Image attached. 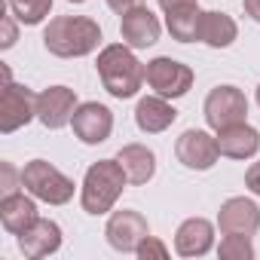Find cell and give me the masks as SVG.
Returning <instances> with one entry per match:
<instances>
[{"mask_svg":"<svg viewBox=\"0 0 260 260\" xmlns=\"http://www.w3.org/2000/svg\"><path fill=\"white\" fill-rule=\"evenodd\" d=\"M95 71L101 77V86L125 101V98H135L141 92V86L147 83L144 77V64L138 61L135 49L128 46V43H110L98 52V61H95Z\"/></svg>","mask_w":260,"mask_h":260,"instance_id":"cell-1","label":"cell"},{"mask_svg":"<svg viewBox=\"0 0 260 260\" xmlns=\"http://www.w3.org/2000/svg\"><path fill=\"white\" fill-rule=\"evenodd\" d=\"M101 28L86 16H55L43 31V46L55 58H83L101 46Z\"/></svg>","mask_w":260,"mask_h":260,"instance_id":"cell-2","label":"cell"},{"mask_svg":"<svg viewBox=\"0 0 260 260\" xmlns=\"http://www.w3.org/2000/svg\"><path fill=\"white\" fill-rule=\"evenodd\" d=\"M128 178L119 166V159H98L86 169L83 187H80V205L86 214H107L113 211L116 199L122 196Z\"/></svg>","mask_w":260,"mask_h":260,"instance_id":"cell-3","label":"cell"},{"mask_svg":"<svg viewBox=\"0 0 260 260\" xmlns=\"http://www.w3.org/2000/svg\"><path fill=\"white\" fill-rule=\"evenodd\" d=\"M22 187L37 202H46V205H68L77 190V184L46 159H31L22 169Z\"/></svg>","mask_w":260,"mask_h":260,"instance_id":"cell-4","label":"cell"},{"mask_svg":"<svg viewBox=\"0 0 260 260\" xmlns=\"http://www.w3.org/2000/svg\"><path fill=\"white\" fill-rule=\"evenodd\" d=\"M144 77H147V86L156 95L169 98V101L172 98H184L193 89V80H196L190 64H184L178 58H169V55H159V58L147 61L144 64Z\"/></svg>","mask_w":260,"mask_h":260,"instance_id":"cell-5","label":"cell"},{"mask_svg":"<svg viewBox=\"0 0 260 260\" xmlns=\"http://www.w3.org/2000/svg\"><path fill=\"white\" fill-rule=\"evenodd\" d=\"M202 113H205L208 128L220 132V128H226V125L245 122V116H248V98H245V92L239 86H214L205 95Z\"/></svg>","mask_w":260,"mask_h":260,"instance_id":"cell-6","label":"cell"},{"mask_svg":"<svg viewBox=\"0 0 260 260\" xmlns=\"http://www.w3.org/2000/svg\"><path fill=\"white\" fill-rule=\"evenodd\" d=\"M31 119H37V95L22 83L4 80V92H0V132L13 135Z\"/></svg>","mask_w":260,"mask_h":260,"instance_id":"cell-7","label":"cell"},{"mask_svg":"<svg viewBox=\"0 0 260 260\" xmlns=\"http://www.w3.org/2000/svg\"><path fill=\"white\" fill-rule=\"evenodd\" d=\"M104 236H107V245L113 251H119V254H135L138 245L150 236V223L135 208H119V211H113L107 217Z\"/></svg>","mask_w":260,"mask_h":260,"instance_id":"cell-8","label":"cell"},{"mask_svg":"<svg viewBox=\"0 0 260 260\" xmlns=\"http://www.w3.org/2000/svg\"><path fill=\"white\" fill-rule=\"evenodd\" d=\"M175 156L184 169L193 172H208L214 169V162L220 159V147H217V135L205 132V128H187V132L175 141Z\"/></svg>","mask_w":260,"mask_h":260,"instance_id":"cell-9","label":"cell"},{"mask_svg":"<svg viewBox=\"0 0 260 260\" xmlns=\"http://www.w3.org/2000/svg\"><path fill=\"white\" fill-rule=\"evenodd\" d=\"M80 101H77V92L68 89V86H49L37 95V119L52 128V132H58V128L71 125L74 113H77Z\"/></svg>","mask_w":260,"mask_h":260,"instance_id":"cell-10","label":"cell"},{"mask_svg":"<svg viewBox=\"0 0 260 260\" xmlns=\"http://www.w3.org/2000/svg\"><path fill=\"white\" fill-rule=\"evenodd\" d=\"M71 128H74V135H77L83 144H89V147L104 144V141L110 138V132H113V113H110L107 104L86 101V104L77 107V113H74V119H71Z\"/></svg>","mask_w":260,"mask_h":260,"instance_id":"cell-11","label":"cell"},{"mask_svg":"<svg viewBox=\"0 0 260 260\" xmlns=\"http://www.w3.org/2000/svg\"><path fill=\"white\" fill-rule=\"evenodd\" d=\"M217 226L220 233H236V236H254L260 230V205L245 196H233L220 205L217 211Z\"/></svg>","mask_w":260,"mask_h":260,"instance_id":"cell-12","label":"cell"},{"mask_svg":"<svg viewBox=\"0 0 260 260\" xmlns=\"http://www.w3.org/2000/svg\"><path fill=\"white\" fill-rule=\"evenodd\" d=\"M19 239V251L28 257V260H43L49 254H55L61 248V226L49 217H37Z\"/></svg>","mask_w":260,"mask_h":260,"instance_id":"cell-13","label":"cell"},{"mask_svg":"<svg viewBox=\"0 0 260 260\" xmlns=\"http://www.w3.org/2000/svg\"><path fill=\"white\" fill-rule=\"evenodd\" d=\"M119 34H122V43H128L132 49H147V46H156L159 43L162 25H159V19L153 16L150 7H138V10H132V13L122 16Z\"/></svg>","mask_w":260,"mask_h":260,"instance_id":"cell-14","label":"cell"},{"mask_svg":"<svg viewBox=\"0 0 260 260\" xmlns=\"http://www.w3.org/2000/svg\"><path fill=\"white\" fill-rule=\"evenodd\" d=\"M214 248V223L205 217H187L175 233V251L181 257H205Z\"/></svg>","mask_w":260,"mask_h":260,"instance_id":"cell-15","label":"cell"},{"mask_svg":"<svg viewBox=\"0 0 260 260\" xmlns=\"http://www.w3.org/2000/svg\"><path fill=\"white\" fill-rule=\"evenodd\" d=\"M178 119V110L172 107V101L169 98H162V95H144L141 101H138V107H135V125L141 128L144 135H159V132H166V128L172 125Z\"/></svg>","mask_w":260,"mask_h":260,"instance_id":"cell-16","label":"cell"},{"mask_svg":"<svg viewBox=\"0 0 260 260\" xmlns=\"http://www.w3.org/2000/svg\"><path fill=\"white\" fill-rule=\"evenodd\" d=\"M37 217V199L31 193H10L0 199V223L10 236H22Z\"/></svg>","mask_w":260,"mask_h":260,"instance_id":"cell-17","label":"cell"},{"mask_svg":"<svg viewBox=\"0 0 260 260\" xmlns=\"http://www.w3.org/2000/svg\"><path fill=\"white\" fill-rule=\"evenodd\" d=\"M217 147H220V156L226 159H251L260 150V132L248 122L226 125L217 132Z\"/></svg>","mask_w":260,"mask_h":260,"instance_id":"cell-18","label":"cell"},{"mask_svg":"<svg viewBox=\"0 0 260 260\" xmlns=\"http://www.w3.org/2000/svg\"><path fill=\"white\" fill-rule=\"evenodd\" d=\"M116 159H119V166H122V172H125L132 187H144L156 175V153L144 144H122Z\"/></svg>","mask_w":260,"mask_h":260,"instance_id":"cell-19","label":"cell"},{"mask_svg":"<svg viewBox=\"0 0 260 260\" xmlns=\"http://www.w3.org/2000/svg\"><path fill=\"white\" fill-rule=\"evenodd\" d=\"M236 37H239V25H236L233 16L217 13V10H211V13L202 16L199 43H205V46H211V49H226V46L236 43Z\"/></svg>","mask_w":260,"mask_h":260,"instance_id":"cell-20","label":"cell"},{"mask_svg":"<svg viewBox=\"0 0 260 260\" xmlns=\"http://www.w3.org/2000/svg\"><path fill=\"white\" fill-rule=\"evenodd\" d=\"M202 10L199 4L193 7H181V10H169L166 13V28L178 43H196L199 40V28H202Z\"/></svg>","mask_w":260,"mask_h":260,"instance_id":"cell-21","label":"cell"},{"mask_svg":"<svg viewBox=\"0 0 260 260\" xmlns=\"http://www.w3.org/2000/svg\"><path fill=\"white\" fill-rule=\"evenodd\" d=\"M10 10L22 25H40L52 13V0H10Z\"/></svg>","mask_w":260,"mask_h":260,"instance_id":"cell-22","label":"cell"},{"mask_svg":"<svg viewBox=\"0 0 260 260\" xmlns=\"http://www.w3.org/2000/svg\"><path fill=\"white\" fill-rule=\"evenodd\" d=\"M217 257H220V260H254L251 236L223 233V239H220V245H217Z\"/></svg>","mask_w":260,"mask_h":260,"instance_id":"cell-23","label":"cell"},{"mask_svg":"<svg viewBox=\"0 0 260 260\" xmlns=\"http://www.w3.org/2000/svg\"><path fill=\"white\" fill-rule=\"evenodd\" d=\"M141 260H166L169 257V245L162 242V239H156V236H147L141 245H138V251H135Z\"/></svg>","mask_w":260,"mask_h":260,"instance_id":"cell-24","label":"cell"},{"mask_svg":"<svg viewBox=\"0 0 260 260\" xmlns=\"http://www.w3.org/2000/svg\"><path fill=\"white\" fill-rule=\"evenodd\" d=\"M0 175H4V196H10V193H19V184H22V172L16 175V169H13V162H0Z\"/></svg>","mask_w":260,"mask_h":260,"instance_id":"cell-25","label":"cell"},{"mask_svg":"<svg viewBox=\"0 0 260 260\" xmlns=\"http://www.w3.org/2000/svg\"><path fill=\"white\" fill-rule=\"evenodd\" d=\"M16 16H13V10H7L4 13V40H0V49H10L13 43H16V37H19V31H16Z\"/></svg>","mask_w":260,"mask_h":260,"instance_id":"cell-26","label":"cell"},{"mask_svg":"<svg viewBox=\"0 0 260 260\" xmlns=\"http://www.w3.org/2000/svg\"><path fill=\"white\" fill-rule=\"evenodd\" d=\"M107 7L116 13V16H125V13H132L138 7H147V0H107Z\"/></svg>","mask_w":260,"mask_h":260,"instance_id":"cell-27","label":"cell"},{"mask_svg":"<svg viewBox=\"0 0 260 260\" xmlns=\"http://www.w3.org/2000/svg\"><path fill=\"white\" fill-rule=\"evenodd\" d=\"M245 187H248L254 196H260V162H251V166H248V172H245Z\"/></svg>","mask_w":260,"mask_h":260,"instance_id":"cell-28","label":"cell"},{"mask_svg":"<svg viewBox=\"0 0 260 260\" xmlns=\"http://www.w3.org/2000/svg\"><path fill=\"white\" fill-rule=\"evenodd\" d=\"M156 4L162 7V13H169V10H181V7H193V4H199V0H156Z\"/></svg>","mask_w":260,"mask_h":260,"instance_id":"cell-29","label":"cell"},{"mask_svg":"<svg viewBox=\"0 0 260 260\" xmlns=\"http://www.w3.org/2000/svg\"><path fill=\"white\" fill-rule=\"evenodd\" d=\"M245 7V16H251L254 22H260V0H242Z\"/></svg>","mask_w":260,"mask_h":260,"instance_id":"cell-30","label":"cell"},{"mask_svg":"<svg viewBox=\"0 0 260 260\" xmlns=\"http://www.w3.org/2000/svg\"><path fill=\"white\" fill-rule=\"evenodd\" d=\"M68 4H86V0H68Z\"/></svg>","mask_w":260,"mask_h":260,"instance_id":"cell-31","label":"cell"},{"mask_svg":"<svg viewBox=\"0 0 260 260\" xmlns=\"http://www.w3.org/2000/svg\"><path fill=\"white\" fill-rule=\"evenodd\" d=\"M257 107H260V86H257Z\"/></svg>","mask_w":260,"mask_h":260,"instance_id":"cell-32","label":"cell"}]
</instances>
